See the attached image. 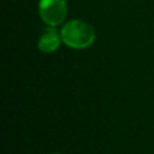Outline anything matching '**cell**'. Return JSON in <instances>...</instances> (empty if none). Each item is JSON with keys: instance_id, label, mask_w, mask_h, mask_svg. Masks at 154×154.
Wrapping results in <instances>:
<instances>
[{"instance_id": "obj_1", "label": "cell", "mask_w": 154, "mask_h": 154, "mask_svg": "<svg viewBox=\"0 0 154 154\" xmlns=\"http://www.w3.org/2000/svg\"><path fill=\"white\" fill-rule=\"evenodd\" d=\"M61 40L71 48L83 49L93 45L95 40V31L88 23L73 19L63 26Z\"/></svg>"}, {"instance_id": "obj_2", "label": "cell", "mask_w": 154, "mask_h": 154, "mask_svg": "<svg viewBox=\"0 0 154 154\" xmlns=\"http://www.w3.org/2000/svg\"><path fill=\"white\" fill-rule=\"evenodd\" d=\"M38 8L42 20L49 26L60 24L67 13L65 0H41Z\"/></svg>"}, {"instance_id": "obj_3", "label": "cell", "mask_w": 154, "mask_h": 154, "mask_svg": "<svg viewBox=\"0 0 154 154\" xmlns=\"http://www.w3.org/2000/svg\"><path fill=\"white\" fill-rule=\"evenodd\" d=\"M60 45V37L55 29L47 28L45 34L38 40V49L43 53H52L55 49H58Z\"/></svg>"}, {"instance_id": "obj_4", "label": "cell", "mask_w": 154, "mask_h": 154, "mask_svg": "<svg viewBox=\"0 0 154 154\" xmlns=\"http://www.w3.org/2000/svg\"><path fill=\"white\" fill-rule=\"evenodd\" d=\"M53 154H59V153H53Z\"/></svg>"}]
</instances>
